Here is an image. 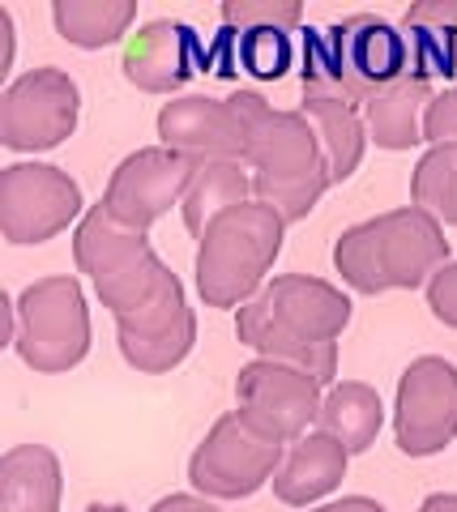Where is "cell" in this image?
I'll list each match as a JSON object with an SVG mask.
<instances>
[{"mask_svg": "<svg viewBox=\"0 0 457 512\" xmlns=\"http://www.w3.org/2000/svg\"><path fill=\"white\" fill-rule=\"evenodd\" d=\"M73 261L94 282L103 308L116 316L120 355L137 372L163 376L188 359L197 346V316L180 278L150 248L146 231L116 222L99 201L77 222Z\"/></svg>", "mask_w": 457, "mask_h": 512, "instance_id": "6da1fadb", "label": "cell"}, {"mask_svg": "<svg viewBox=\"0 0 457 512\" xmlns=\"http://www.w3.org/2000/svg\"><path fill=\"white\" fill-rule=\"evenodd\" d=\"M351 325V299L338 286L308 274H282L265 282L240 312L235 338L261 359L291 363L329 384L338 376V338Z\"/></svg>", "mask_w": 457, "mask_h": 512, "instance_id": "7a4b0ae2", "label": "cell"}, {"mask_svg": "<svg viewBox=\"0 0 457 512\" xmlns=\"http://www.w3.org/2000/svg\"><path fill=\"white\" fill-rule=\"evenodd\" d=\"M231 103L248 133L244 167L252 171V197L274 205L287 222H304L334 184L317 128L304 111H278L257 90L231 94Z\"/></svg>", "mask_w": 457, "mask_h": 512, "instance_id": "3957f363", "label": "cell"}, {"mask_svg": "<svg viewBox=\"0 0 457 512\" xmlns=\"http://www.w3.org/2000/svg\"><path fill=\"white\" fill-rule=\"evenodd\" d=\"M411 77V43L402 26L376 13H355L325 30H304L299 47V82L304 94L346 99L364 111L372 94Z\"/></svg>", "mask_w": 457, "mask_h": 512, "instance_id": "277c9868", "label": "cell"}, {"mask_svg": "<svg viewBox=\"0 0 457 512\" xmlns=\"http://www.w3.org/2000/svg\"><path fill=\"white\" fill-rule=\"evenodd\" d=\"M440 265H449L445 222L419 205L359 222V227L342 231L334 244V269L346 286L364 295L415 291V286L432 282Z\"/></svg>", "mask_w": 457, "mask_h": 512, "instance_id": "5b68a950", "label": "cell"}, {"mask_svg": "<svg viewBox=\"0 0 457 512\" xmlns=\"http://www.w3.org/2000/svg\"><path fill=\"white\" fill-rule=\"evenodd\" d=\"M282 239H287V218L257 197L218 214L197 235L193 274L206 308H244L274 269Z\"/></svg>", "mask_w": 457, "mask_h": 512, "instance_id": "8992f818", "label": "cell"}, {"mask_svg": "<svg viewBox=\"0 0 457 512\" xmlns=\"http://www.w3.org/2000/svg\"><path fill=\"white\" fill-rule=\"evenodd\" d=\"M304 22V9L287 0H227L223 26L206 52V73L235 82L240 73L257 77V82H278L291 69L295 43L291 30Z\"/></svg>", "mask_w": 457, "mask_h": 512, "instance_id": "52a82bcc", "label": "cell"}, {"mask_svg": "<svg viewBox=\"0 0 457 512\" xmlns=\"http://www.w3.org/2000/svg\"><path fill=\"white\" fill-rule=\"evenodd\" d=\"M13 312H18V338H13V346H18L26 367L56 376L86 359L90 312H86L82 282L73 274L30 282L18 295V303H13Z\"/></svg>", "mask_w": 457, "mask_h": 512, "instance_id": "ba28073f", "label": "cell"}, {"mask_svg": "<svg viewBox=\"0 0 457 512\" xmlns=\"http://www.w3.org/2000/svg\"><path fill=\"white\" fill-rule=\"evenodd\" d=\"M282 457H287V444L265 436L248 414L231 410L193 448L188 483L201 495H214V500H244V495L261 491L265 483H274Z\"/></svg>", "mask_w": 457, "mask_h": 512, "instance_id": "9c48e42d", "label": "cell"}, {"mask_svg": "<svg viewBox=\"0 0 457 512\" xmlns=\"http://www.w3.org/2000/svg\"><path fill=\"white\" fill-rule=\"evenodd\" d=\"M82 116V90L65 69H30L0 94V146L5 150H56L73 137Z\"/></svg>", "mask_w": 457, "mask_h": 512, "instance_id": "30bf717a", "label": "cell"}, {"mask_svg": "<svg viewBox=\"0 0 457 512\" xmlns=\"http://www.w3.org/2000/svg\"><path fill=\"white\" fill-rule=\"evenodd\" d=\"M82 214V188L52 163H13L0 171V231L9 244H47Z\"/></svg>", "mask_w": 457, "mask_h": 512, "instance_id": "8fae6325", "label": "cell"}, {"mask_svg": "<svg viewBox=\"0 0 457 512\" xmlns=\"http://www.w3.org/2000/svg\"><path fill=\"white\" fill-rule=\"evenodd\" d=\"M393 436L406 457L445 453L457 440V367L440 355H419L398 380Z\"/></svg>", "mask_w": 457, "mask_h": 512, "instance_id": "7c38bea8", "label": "cell"}, {"mask_svg": "<svg viewBox=\"0 0 457 512\" xmlns=\"http://www.w3.org/2000/svg\"><path fill=\"white\" fill-rule=\"evenodd\" d=\"M235 397H240V414H248L265 436L295 444L321 419L325 384L291 363L252 359L248 367H240V376H235Z\"/></svg>", "mask_w": 457, "mask_h": 512, "instance_id": "4fadbf2b", "label": "cell"}, {"mask_svg": "<svg viewBox=\"0 0 457 512\" xmlns=\"http://www.w3.org/2000/svg\"><path fill=\"white\" fill-rule=\"evenodd\" d=\"M193 171L197 163H188L184 154L167 146L137 150L112 171L107 192H103V210L116 222H124V227L150 231L171 205L184 201V188L193 180Z\"/></svg>", "mask_w": 457, "mask_h": 512, "instance_id": "5bb4252c", "label": "cell"}, {"mask_svg": "<svg viewBox=\"0 0 457 512\" xmlns=\"http://www.w3.org/2000/svg\"><path fill=\"white\" fill-rule=\"evenodd\" d=\"M206 52L210 47L201 43V35L188 22L159 18L124 39L120 69H124V82L137 90L171 94L193 82L197 73H206Z\"/></svg>", "mask_w": 457, "mask_h": 512, "instance_id": "9a60e30c", "label": "cell"}, {"mask_svg": "<svg viewBox=\"0 0 457 512\" xmlns=\"http://www.w3.org/2000/svg\"><path fill=\"white\" fill-rule=\"evenodd\" d=\"M159 141L167 150L184 154L188 163H244L248 133L231 99H206L184 94L159 111Z\"/></svg>", "mask_w": 457, "mask_h": 512, "instance_id": "2e32d148", "label": "cell"}, {"mask_svg": "<svg viewBox=\"0 0 457 512\" xmlns=\"http://www.w3.org/2000/svg\"><path fill=\"white\" fill-rule=\"evenodd\" d=\"M346 461H351V453L334 436L308 431V436L287 444V457L274 474V495L291 508L317 504L321 495H329L346 478Z\"/></svg>", "mask_w": 457, "mask_h": 512, "instance_id": "e0dca14e", "label": "cell"}, {"mask_svg": "<svg viewBox=\"0 0 457 512\" xmlns=\"http://www.w3.org/2000/svg\"><path fill=\"white\" fill-rule=\"evenodd\" d=\"M60 457L47 444H18L0 457V512H60Z\"/></svg>", "mask_w": 457, "mask_h": 512, "instance_id": "ac0fdd59", "label": "cell"}, {"mask_svg": "<svg viewBox=\"0 0 457 512\" xmlns=\"http://www.w3.org/2000/svg\"><path fill=\"white\" fill-rule=\"evenodd\" d=\"M402 35L411 43V73L423 82L457 77V0H423L402 18Z\"/></svg>", "mask_w": 457, "mask_h": 512, "instance_id": "d6986e66", "label": "cell"}, {"mask_svg": "<svg viewBox=\"0 0 457 512\" xmlns=\"http://www.w3.org/2000/svg\"><path fill=\"white\" fill-rule=\"evenodd\" d=\"M436 99L432 82L423 77H402L398 86H389L381 94H372L364 103V124L368 137L381 150H411L423 141V116H428V103Z\"/></svg>", "mask_w": 457, "mask_h": 512, "instance_id": "ffe728a7", "label": "cell"}, {"mask_svg": "<svg viewBox=\"0 0 457 512\" xmlns=\"http://www.w3.org/2000/svg\"><path fill=\"white\" fill-rule=\"evenodd\" d=\"M381 423H385V406L372 384L342 380V384H329L325 389L317 431L334 436L346 453H368L376 436H381Z\"/></svg>", "mask_w": 457, "mask_h": 512, "instance_id": "44dd1931", "label": "cell"}, {"mask_svg": "<svg viewBox=\"0 0 457 512\" xmlns=\"http://www.w3.org/2000/svg\"><path fill=\"white\" fill-rule=\"evenodd\" d=\"M304 116L317 128L325 158H329V180L342 184L351 180L355 167L364 163V150H368V124H364V111L346 99H325V94H304Z\"/></svg>", "mask_w": 457, "mask_h": 512, "instance_id": "7402d4cb", "label": "cell"}, {"mask_svg": "<svg viewBox=\"0 0 457 512\" xmlns=\"http://www.w3.org/2000/svg\"><path fill=\"white\" fill-rule=\"evenodd\" d=\"M252 201V171L244 163H201L184 188V227L201 235L218 214Z\"/></svg>", "mask_w": 457, "mask_h": 512, "instance_id": "603a6c76", "label": "cell"}, {"mask_svg": "<svg viewBox=\"0 0 457 512\" xmlns=\"http://www.w3.org/2000/svg\"><path fill=\"white\" fill-rule=\"evenodd\" d=\"M133 18H137L133 0H56L52 5L56 35L73 47H86V52L124 39Z\"/></svg>", "mask_w": 457, "mask_h": 512, "instance_id": "cb8c5ba5", "label": "cell"}, {"mask_svg": "<svg viewBox=\"0 0 457 512\" xmlns=\"http://www.w3.org/2000/svg\"><path fill=\"white\" fill-rule=\"evenodd\" d=\"M411 197L419 210L436 214L440 222H457V141L432 146L419 158L411 175Z\"/></svg>", "mask_w": 457, "mask_h": 512, "instance_id": "d4e9b609", "label": "cell"}, {"mask_svg": "<svg viewBox=\"0 0 457 512\" xmlns=\"http://www.w3.org/2000/svg\"><path fill=\"white\" fill-rule=\"evenodd\" d=\"M423 141H432V146H449V141H457V86L440 90L428 103V116H423Z\"/></svg>", "mask_w": 457, "mask_h": 512, "instance_id": "484cf974", "label": "cell"}, {"mask_svg": "<svg viewBox=\"0 0 457 512\" xmlns=\"http://www.w3.org/2000/svg\"><path fill=\"white\" fill-rule=\"evenodd\" d=\"M428 308H432V316L440 320V325L457 329V261L440 265L432 274V282H428Z\"/></svg>", "mask_w": 457, "mask_h": 512, "instance_id": "4316f807", "label": "cell"}, {"mask_svg": "<svg viewBox=\"0 0 457 512\" xmlns=\"http://www.w3.org/2000/svg\"><path fill=\"white\" fill-rule=\"evenodd\" d=\"M150 512H218V508L210 500H201V495H167Z\"/></svg>", "mask_w": 457, "mask_h": 512, "instance_id": "83f0119b", "label": "cell"}, {"mask_svg": "<svg viewBox=\"0 0 457 512\" xmlns=\"http://www.w3.org/2000/svg\"><path fill=\"white\" fill-rule=\"evenodd\" d=\"M308 512H389L385 504L368 500V495H346V500H334V504H321V508H308Z\"/></svg>", "mask_w": 457, "mask_h": 512, "instance_id": "f1b7e54d", "label": "cell"}, {"mask_svg": "<svg viewBox=\"0 0 457 512\" xmlns=\"http://www.w3.org/2000/svg\"><path fill=\"white\" fill-rule=\"evenodd\" d=\"M9 64H13V18H9V9L0 5V77L9 73Z\"/></svg>", "mask_w": 457, "mask_h": 512, "instance_id": "f546056e", "label": "cell"}, {"mask_svg": "<svg viewBox=\"0 0 457 512\" xmlns=\"http://www.w3.org/2000/svg\"><path fill=\"white\" fill-rule=\"evenodd\" d=\"M419 512H457V495H449V491L428 495V500L419 504Z\"/></svg>", "mask_w": 457, "mask_h": 512, "instance_id": "4dcf8cb0", "label": "cell"}, {"mask_svg": "<svg viewBox=\"0 0 457 512\" xmlns=\"http://www.w3.org/2000/svg\"><path fill=\"white\" fill-rule=\"evenodd\" d=\"M82 512H129V508H124V504H90Z\"/></svg>", "mask_w": 457, "mask_h": 512, "instance_id": "1f68e13d", "label": "cell"}]
</instances>
